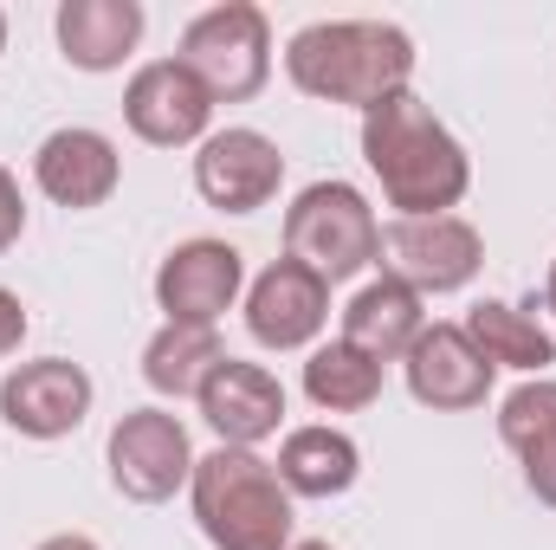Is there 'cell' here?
Masks as SVG:
<instances>
[{
	"label": "cell",
	"instance_id": "obj_20",
	"mask_svg": "<svg viewBox=\"0 0 556 550\" xmlns=\"http://www.w3.org/2000/svg\"><path fill=\"white\" fill-rule=\"evenodd\" d=\"M466 337L479 343V357L492 370H518V376H544L556 363V337L538 324V304H505V298H479L466 311Z\"/></svg>",
	"mask_w": 556,
	"mask_h": 550
},
{
	"label": "cell",
	"instance_id": "obj_23",
	"mask_svg": "<svg viewBox=\"0 0 556 550\" xmlns=\"http://www.w3.org/2000/svg\"><path fill=\"white\" fill-rule=\"evenodd\" d=\"M26 234V195L13 182V168H0V253H13Z\"/></svg>",
	"mask_w": 556,
	"mask_h": 550
},
{
	"label": "cell",
	"instance_id": "obj_19",
	"mask_svg": "<svg viewBox=\"0 0 556 550\" xmlns=\"http://www.w3.org/2000/svg\"><path fill=\"white\" fill-rule=\"evenodd\" d=\"M498 440L525 460V486L538 492V505L556 512V383L531 376L505 396L498 409Z\"/></svg>",
	"mask_w": 556,
	"mask_h": 550
},
{
	"label": "cell",
	"instance_id": "obj_22",
	"mask_svg": "<svg viewBox=\"0 0 556 550\" xmlns=\"http://www.w3.org/2000/svg\"><path fill=\"white\" fill-rule=\"evenodd\" d=\"M304 396H311V409H324V414H363L382 396V363L363 357L343 337L337 343H317L311 363H304Z\"/></svg>",
	"mask_w": 556,
	"mask_h": 550
},
{
	"label": "cell",
	"instance_id": "obj_15",
	"mask_svg": "<svg viewBox=\"0 0 556 550\" xmlns=\"http://www.w3.org/2000/svg\"><path fill=\"white\" fill-rule=\"evenodd\" d=\"M194 402H201V421L220 434V447H253L260 453V440H273L278 421H285V383L266 363L227 357Z\"/></svg>",
	"mask_w": 556,
	"mask_h": 550
},
{
	"label": "cell",
	"instance_id": "obj_12",
	"mask_svg": "<svg viewBox=\"0 0 556 550\" xmlns=\"http://www.w3.org/2000/svg\"><path fill=\"white\" fill-rule=\"evenodd\" d=\"M330 324V285L298 266V260H273L266 273L247 285V330L260 350H311Z\"/></svg>",
	"mask_w": 556,
	"mask_h": 550
},
{
	"label": "cell",
	"instance_id": "obj_9",
	"mask_svg": "<svg viewBox=\"0 0 556 550\" xmlns=\"http://www.w3.org/2000/svg\"><path fill=\"white\" fill-rule=\"evenodd\" d=\"M124 124L149 149H188V142H207L214 98L201 91V78L181 59H149L124 85Z\"/></svg>",
	"mask_w": 556,
	"mask_h": 550
},
{
	"label": "cell",
	"instance_id": "obj_1",
	"mask_svg": "<svg viewBox=\"0 0 556 550\" xmlns=\"http://www.w3.org/2000/svg\"><path fill=\"white\" fill-rule=\"evenodd\" d=\"M363 162L382 182V201L395 208V221L453 214L472 188V155L433 117V104L415 98V85L363 111Z\"/></svg>",
	"mask_w": 556,
	"mask_h": 550
},
{
	"label": "cell",
	"instance_id": "obj_7",
	"mask_svg": "<svg viewBox=\"0 0 556 550\" xmlns=\"http://www.w3.org/2000/svg\"><path fill=\"white\" fill-rule=\"evenodd\" d=\"M104 460H111V486H117L124 499L162 505V499H175V492L194 479V460H201V453H194L188 427L168 409H130L111 427Z\"/></svg>",
	"mask_w": 556,
	"mask_h": 550
},
{
	"label": "cell",
	"instance_id": "obj_11",
	"mask_svg": "<svg viewBox=\"0 0 556 550\" xmlns=\"http://www.w3.org/2000/svg\"><path fill=\"white\" fill-rule=\"evenodd\" d=\"M278 182H285L278 142L266 137V130H247V124L207 130L201 155H194V188H201V201L220 208V214H260L278 195Z\"/></svg>",
	"mask_w": 556,
	"mask_h": 550
},
{
	"label": "cell",
	"instance_id": "obj_27",
	"mask_svg": "<svg viewBox=\"0 0 556 550\" xmlns=\"http://www.w3.org/2000/svg\"><path fill=\"white\" fill-rule=\"evenodd\" d=\"M291 550H337V545H324V538H298Z\"/></svg>",
	"mask_w": 556,
	"mask_h": 550
},
{
	"label": "cell",
	"instance_id": "obj_5",
	"mask_svg": "<svg viewBox=\"0 0 556 550\" xmlns=\"http://www.w3.org/2000/svg\"><path fill=\"white\" fill-rule=\"evenodd\" d=\"M175 59L201 78V91L214 104H247L273 78V20L253 0H220V7H207L181 26Z\"/></svg>",
	"mask_w": 556,
	"mask_h": 550
},
{
	"label": "cell",
	"instance_id": "obj_26",
	"mask_svg": "<svg viewBox=\"0 0 556 550\" xmlns=\"http://www.w3.org/2000/svg\"><path fill=\"white\" fill-rule=\"evenodd\" d=\"M544 304H551V317H556V260H551V278H544Z\"/></svg>",
	"mask_w": 556,
	"mask_h": 550
},
{
	"label": "cell",
	"instance_id": "obj_3",
	"mask_svg": "<svg viewBox=\"0 0 556 550\" xmlns=\"http://www.w3.org/2000/svg\"><path fill=\"white\" fill-rule=\"evenodd\" d=\"M188 505L194 525L214 550H291V492L278 479L273 460H260L253 447H214L194 460L188 479Z\"/></svg>",
	"mask_w": 556,
	"mask_h": 550
},
{
	"label": "cell",
	"instance_id": "obj_2",
	"mask_svg": "<svg viewBox=\"0 0 556 550\" xmlns=\"http://www.w3.org/2000/svg\"><path fill=\"white\" fill-rule=\"evenodd\" d=\"M285 78L317 104L376 111L382 98L408 91L415 39L395 20H311L285 46Z\"/></svg>",
	"mask_w": 556,
	"mask_h": 550
},
{
	"label": "cell",
	"instance_id": "obj_13",
	"mask_svg": "<svg viewBox=\"0 0 556 550\" xmlns=\"http://www.w3.org/2000/svg\"><path fill=\"white\" fill-rule=\"evenodd\" d=\"M402 370H408V396L420 409H440V414L485 409L492 376H498L479 357V343L466 337V324H427L415 337V350L402 357Z\"/></svg>",
	"mask_w": 556,
	"mask_h": 550
},
{
	"label": "cell",
	"instance_id": "obj_14",
	"mask_svg": "<svg viewBox=\"0 0 556 550\" xmlns=\"http://www.w3.org/2000/svg\"><path fill=\"white\" fill-rule=\"evenodd\" d=\"M33 182L52 208H104L124 182V155L104 130H85V124H65L33 149Z\"/></svg>",
	"mask_w": 556,
	"mask_h": 550
},
{
	"label": "cell",
	"instance_id": "obj_21",
	"mask_svg": "<svg viewBox=\"0 0 556 550\" xmlns=\"http://www.w3.org/2000/svg\"><path fill=\"white\" fill-rule=\"evenodd\" d=\"M220 363H227V350H220L214 324H162L149 337V350H142V383L155 396L181 402V396H201Z\"/></svg>",
	"mask_w": 556,
	"mask_h": 550
},
{
	"label": "cell",
	"instance_id": "obj_6",
	"mask_svg": "<svg viewBox=\"0 0 556 550\" xmlns=\"http://www.w3.org/2000/svg\"><path fill=\"white\" fill-rule=\"evenodd\" d=\"M382 266L420 298H446L466 291L485 266V240L466 214H427V221H389L382 227Z\"/></svg>",
	"mask_w": 556,
	"mask_h": 550
},
{
	"label": "cell",
	"instance_id": "obj_8",
	"mask_svg": "<svg viewBox=\"0 0 556 550\" xmlns=\"http://www.w3.org/2000/svg\"><path fill=\"white\" fill-rule=\"evenodd\" d=\"M98 402L85 363L72 357H39V363H13L0 383V421L26 440H65L85 427V414Z\"/></svg>",
	"mask_w": 556,
	"mask_h": 550
},
{
	"label": "cell",
	"instance_id": "obj_24",
	"mask_svg": "<svg viewBox=\"0 0 556 550\" xmlns=\"http://www.w3.org/2000/svg\"><path fill=\"white\" fill-rule=\"evenodd\" d=\"M20 343H26V304H20V291L0 285V357H13Z\"/></svg>",
	"mask_w": 556,
	"mask_h": 550
},
{
	"label": "cell",
	"instance_id": "obj_17",
	"mask_svg": "<svg viewBox=\"0 0 556 550\" xmlns=\"http://www.w3.org/2000/svg\"><path fill=\"white\" fill-rule=\"evenodd\" d=\"M59 52L78 72H117L142 39V0H65L59 20Z\"/></svg>",
	"mask_w": 556,
	"mask_h": 550
},
{
	"label": "cell",
	"instance_id": "obj_16",
	"mask_svg": "<svg viewBox=\"0 0 556 550\" xmlns=\"http://www.w3.org/2000/svg\"><path fill=\"white\" fill-rule=\"evenodd\" d=\"M427 330V311H420V291H408L402 278H369L350 304H343V343H356L363 357H376L382 370L402 363L415 350V337Z\"/></svg>",
	"mask_w": 556,
	"mask_h": 550
},
{
	"label": "cell",
	"instance_id": "obj_18",
	"mask_svg": "<svg viewBox=\"0 0 556 550\" xmlns=\"http://www.w3.org/2000/svg\"><path fill=\"white\" fill-rule=\"evenodd\" d=\"M273 466H278V479H285L291 499H343L356 486V473H363V453H356V440L343 427L311 421V427H291L285 434Z\"/></svg>",
	"mask_w": 556,
	"mask_h": 550
},
{
	"label": "cell",
	"instance_id": "obj_10",
	"mask_svg": "<svg viewBox=\"0 0 556 550\" xmlns=\"http://www.w3.org/2000/svg\"><path fill=\"white\" fill-rule=\"evenodd\" d=\"M247 291V253L227 240H181L155 266V304L168 324H220Z\"/></svg>",
	"mask_w": 556,
	"mask_h": 550
},
{
	"label": "cell",
	"instance_id": "obj_28",
	"mask_svg": "<svg viewBox=\"0 0 556 550\" xmlns=\"http://www.w3.org/2000/svg\"><path fill=\"white\" fill-rule=\"evenodd\" d=\"M0 52H7V13H0Z\"/></svg>",
	"mask_w": 556,
	"mask_h": 550
},
{
	"label": "cell",
	"instance_id": "obj_4",
	"mask_svg": "<svg viewBox=\"0 0 556 550\" xmlns=\"http://www.w3.org/2000/svg\"><path fill=\"white\" fill-rule=\"evenodd\" d=\"M285 260L311 266L324 285L369 273L382 260V221L350 182H311L285 208Z\"/></svg>",
	"mask_w": 556,
	"mask_h": 550
},
{
	"label": "cell",
	"instance_id": "obj_25",
	"mask_svg": "<svg viewBox=\"0 0 556 550\" xmlns=\"http://www.w3.org/2000/svg\"><path fill=\"white\" fill-rule=\"evenodd\" d=\"M33 550H98L85 532H59V538H46V545H33Z\"/></svg>",
	"mask_w": 556,
	"mask_h": 550
}]
</instances>
